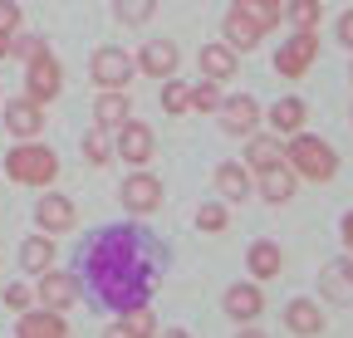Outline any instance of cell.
Here are the masks:
<instances>
[{
	"label": "cell",
	"instance_id": "cell-8",
	"mask_svg": "<svg viewBox=\"0 0 353 338\" xmlns=\"http://www.w3.org/2000/svg\"><path fill=\"white\" fill-rule=\"evenodd\" d=\"M216 113H221V128H226L231 138H250V133H255V123H260V103L245 98V94H241V98H221Z\"/></svg>",
	"mask_w": 353,
	"mask_h": 338
},
{
	"label": "cell",
	"instance_id": "cell-43",
	"mask_svg": "<svg viewBox=\"0 0 353 338\" xmlns=\"http://www.w3.org/2000/svg\"><path fill=\"white\" fill-rule=\"evenodd\" d=\"M162 338H187V333H182V328H167V333H162Z\"/></svg>",
	"mask_w": 353,
	"mask_h": 338
},
{
	"label": "cell",
	"instance_id": "cell-21",
	"mask_svg": "<svg viewBox=\"0 0 353 338\" xmlns=\"http://www.w3.org/2000/svg\"><path fill=\"white\" fill-rule=\"evenodd\" d=\"M236 69H241V54H236L231 45H201V74H206V78L221 83V78H231Z\"/></svg>",
	"mask_w": 353,
	"mask_h": 338
},
{
	"label": "cell",
	"instance_id": "cell-25",
	"mask_svg": "<svg viewBox=\"0 0 353 338\" xmlns=\"http://www.w3.org/2000/svg\"><path fill=\"white\" fill-rule=\"evenodd\" d=\"M118 314H123L118 324H123L132 338H152V333H157V319H152L148 304H128V309H118Z\"/></svg>",
	"mask_w": 353,
	"mask_h": 338
},
{
	"label": "cell",
	"instance_id": "cell-31",
	"mask_svg": "<svg viewBox=\"0 0 353 338\" xmlns=\"http://www.w3.org/2000/svg\"><path fill=\"white\" fill-rule=\"evenodd\" d=\"M236 10H241L245 20H255V25H260V34L280 25V10H270V6H265V0H236Z\"/></svg>",
	"mask_w": 353,
	"mask_h": 338
},
{
	"label": "cell",
	"instance_id": "cell-27",
	"mask_svg": "<svg viewBox=\"0 0 353 338\" xmlns=\"http://www.w3.org/2000/svg\"><path fill=\"white\" fill-rule=\"evenodd\" d=\"M245 162L255 167V172H265V167L285 162V152H280V138H250V152H245Z\"/></svg>",
	"mask_w": 353,
	"mask_h": 338
},
{
	"label": "cell",
	"instance_id": "cell-39",
	"mask_svg": "<svg viewBox=\"0 0 353 338\" xmlns=\"http://www.w3.org/2000/svg\"><path fill=\"white\" fill-rule=\"evenodd\" d=\"M343 245L353 250V211H348V216H343Z\"/></svg>",
	"mask_w": 353,
	"mask_h": 338
},
{
	"label": "cell",
	"instance_id": "cell-41",
	"mask_svg": "<svg viewBox=\"0 0 353 338\" xmlns=\"http://www.w3.org/2000/svg\"><path fill=\"white\" fill-rule=\"evenodd\" d=\"M0 59H10V34H0Z\"/></svg>",
	"mask_w": 353,
	"mask_h": 338
},
{
	"label": "cell",
	"instance_id": "cell-33",
	"mask_svg": "<svg viewBox=\"0 0 353 338\" xmlns=\"http://www.w3.org/2000/svg\"><path fill=\"white\" fill-rule=\"evenodd\" d=\"M192 108H196V113H216V108H221L216 78H206V83H192Z\"/></svg>",
	"mask_w": 353,
	"mask_h": 338
},
{
	"label": "cell",
	"instance_id": "cell-12",
	"mask_svg": "<svg viewBox=\"0 0 353 338\" xmlns=\"http://www.w3.org/2000/svg\"><path fill=\"white\" fill-rule=\"evenodd\" d=\"M148 78H172L176 64H182V54H176V45H167V39H152V45H143V54L132 59Z\"/></svg>",
	"mask_w": 353,
	"mask_h": 338
},
{
	"label": "cell",
	"instance_id": "cell-15",
	"mask_svg": "<svg viewBox=\"0 0 353 338\" xmlns=\"http://www.w3.org/2000/svg\"><path fill=\"white\" fill-rule=\"evenodd\" d=\"M260 309H265L260 284H231V289H226V314H231L236 324H255Z\"/></svg>",
	"mask_w": 353,
	"mask_h": 338
},
{
	"label": "cell",
	"instance_id": "cell-1",
	"mask_svg": "<svg viewBox=\"0 0 353 338\" xmlns=\"http://www.w3.org/2000/svg\"><path fill=\"white\" fill-rule=\"evenodd\" d=\"M83 270L94 279L99 299L108 309H128V304H143L152 294V275H157V250L143 231H103L83 255Z\"/></svg>",
	"mask_w": 353,
	"mask_h": 338
},
{
	"label": "cell",
	"instance_id": "cell-17",
	"mask_svg": "<svg viewBox=\"0 0 353 338\" xmlns=\"http://www.w3.org/2000/svg\"><path fill=\"white\" fill-rule=\"evenodd\" d=\"M260 196L270 201V206H285L294 196V172H290L285 162H275V167H265V172H260Z\"/></svg>",
	"mask_w": 353,
	"mask_h": 338
},
{
	"label": "cell",
	"instance_id": "cell-18",
	"mask_svg": "<svg viewBox=\"0 0 353 338\" xmlns=\"http://www.w3.org/2000/svg\"><path fill=\"white\" fill-rule=\"evenodd\" d=\"M132 113V98H128V89H103L99 94V103H94V118H99V128H118V123Z\"/></svg>",
	"mask_w": 353,
	"mask_h": 338
},
{
	"label": "cell",
	"instance_id": "cell-29",
	"mask_svg": "<svg viewBox=\"0 0 353 338\" xmlns=\"http://www.w3.org/2000/svg\"><path fill=\"white\" fill-rule=\"evenodd\" d=\"M152 10H157V0H113V15L123 25H148Z\"/></svg>",
	"mask_w": 353,
	"mask_h": 338
},
{
	"label": "cell",
	"instance_id": "cell-36",
	"mask_svg": "<svg viewBox=\"0 0 353 338\" xmlns=\"http://www.w3.org/2000/svg\"><path fill=\"white\" fill-rule=\"evenodd\" d=\"M20 30V6L15 0H0V34H15Z\"/></svg>",
	"mask_w": 353,
	"mask_h": 338
},
{
	"label": "cell",
	"instance_id": "cell-10",
	"mask_svg": "<svg viewBox=\"0 0 353 338\" xmlns=\"http://www.w3.org/2000/svg\"><path fill=\"white\" fill-rule=\"evenodd\" d=\"M123 206L138 211V216L157 211V206H162V182H157L152 172H132V177L123 182Z\"/></svg>",
	"mask_w": 353,
	"mask_h": 338
},
{
	"label": "cell",
	"instance_id": "cell-4",
	"mask_svg": "<svg viewBox=\"0 0 353 338\" xmlns=\"http://www.w3.org/2000/svg\"><path fill=\"white\" fill-rule=\"evenodd\" d=\"M25 64H30V69H25V98H30V103H50V98H59V83H64L59 59H54L50 50H34Z\"/></svg>",
	"mask_w": 353,
	"mask_h": 338
},
{
	"label": "cell",
	"instance_id": "cell-32",
	"mask_svg": "<svg viewBox=\"0 0 353 338\" xmlns=\"http://www.w3.org/2000/svg\"><path fill=\"white\" fill-rule=\"evenodd\" d=\"M83 152H88V162H94V167H103V162L113 157V147H108V128H94V133H88V138H83Z\"/></svg>",
	"mask_w": 353,
	"mask_h": 338
},
{
	"label": "cell",
	"instance_id": "cell-11",
	"mask_svg": "<svg viewBox=\"0 0 353 338\" xmlns=\"http://www.w3.org/2000/svg\"><path fill=\"white\" fill-rule=\"evenodd\" d=\"M34 221H39V231H44V235H54V231H74L79 211H74V201H69V196H39Z\"/></svg>",
	"mask_w": 353,
	"mask_h": 338
},
{
	"label": "cell",
	"instance_id": "cell-24",
	"mask_svg": "<svg viewBox=\"0 0 353 338\" xmlns=\"http://www.w3.org/2000/svg\"><path fill=\"white\" fill-rule=\"evenodd\" d=\"M216 187H221V196H226V201H245V196H250V177H245L241 162H221V167H216Z\"/></svg>",
	"mask_w": 353,
	"mask_h": 338
},
{
	"label": "cell",
	"instance_id": "cell-44",
	"mask_svg": "<svg viewBox=\"0 0 353 338\" xmlns=\"http://www.w3.org/2000/svg\"><path fill=\"white\" fill-rule=\"evenodd\" d=\"M265 6H270V10H280V6H285V0H265Z\"/></svg>",
	"mask_w": 353,
	"mask_h": 338
},
{
	"label": "cell",
	"instance_id": "cell-28",
	"mask_svg": "<svg viewBox=\"0 0 353 338\" xmlns=\"http://www.w3.org/2000/svg\"><path fill=\"white\" fill-rule=\"evenodd\" d=\"M294 30H319V0H285V10Z\"/></svg>",
	"mask_w": 353,
	"mask_h": 338
},
{
	"label": "cell",
	"instance_id": "cell-9",
	"mask_svg": "<svg viewBox=\"0 0 353 338\" xmlns=\"http://www.w3.org/2000/svg\"><path fill=\"white\" fill-rule=\"evenodd\" d=\"M34 299H39L44 309H69V304L79 299V279L64 275V270H44V279L34 284Z\"/></svg>",
	"mask_w": 353,
	"mask_h": 338
},
{
	"label": "cell",
	"instance_id": "cell-19",
	"mask_svg": "<svg viewBox=\"0 0 353 338\" xmlns=\"http://www.w3.org/2000/svg\"><path fill=\"white\" fill-rule=\"evenodd\" d=\"M6 128H10L15 138H34V133L44 128V113H39V103H30V98L6 103Z\"/></svg>",
	"mask_w": 353,
	"mask_h": 338
},
{
	"label": "cell",
	"instance_id": "cell-6",
	"mask_svg": "<svg viewBox=\"0 0 353 338\" xmlns=\"http://www.w3.org/2000/svg\"><path fill=\"white\" fill-rule=\"evenodd\" d=\"M88 74H94V83H99V89H128V83H132V74H138V64H132L123 50L103 45V50L94 54V64H88Z\"/></svg>",
	"mask_w": 353,
	"mask_h": 338
},
{
	"label": "cell",
	"instance_id": "cell-14",
	"mask_svg": "<svg viewBox=\"0 0 353 338\" xmlns=\"http://www.w3.org/2000/svg\"><path fill=\"white\" fill-rule=\"evenodd\" d=\"M20 338H64V319L59 309H20V324H15Z\"/></svg>",
	"mask_w": 353,
	"mask_h": 338
},
{
	"label": "cell",
	"instance_id": "cell-16",
	"mask_svg": "<svg viewBox=\"0 0 353 338\" xmlns=\"http://www.w3.org/2000/svg\"><path fill=\"white\" fill-rule=\"evenodd\" d=\"M245 265H250L255 279H275V275L285 270V250H280L275 240H255L250 255H245Z\"/></svg>",
	"mask_w": 353,
	"mask_h": 338
},
{
	"label": "cell",
	"instance_id": "cell-7",
	"mask_svg": "<svg viewBox=\"0 0 353 338\" xmlns=\"http://www.w3.org/2000/svg\"><path fill=\"white\" fill-rule=\"evenodd\" d=\"M113 133H118V157H123V162H132V167H143V162L152 157V147H157V138H152V128H148V123H132V118H123Z\"/></svg>",
	"mask_w": 353,
	"mask_h": 338
},
{
	"label": "cell",
	"instance_id": "cell-42",
	"mask_svg": "<svg viewBox=\"0 0 353 338\" xmlns=\"http://www.w3.org/2000/svg\"><path fill=\"white\" fill-rule=\"evenodd\" d=\"M236 338H265V333H260V328H241Z\"/></svg>",
	"mask_w": 353,
	"mask_h": 338
},
{
	"label": "cell",
	"instance_id": "cell-2",
	"mask_svg": "<svg viewBox=\"0 0 353 338\" xmlns=\"http://www.w3.org/2000/svg\"><path fill=\"white\" fill-rule=\"evenodd\" d=\"M6 177L20 182V187H50L59 177V157L50 147H39V142L25 138V147L6 152Z\"/></svg>",
	"mask_w": 353,
	"mask_h": 338
},
{
	"label": "cell",
	"instance_id": "cell-22",
	"mask_svg": "<svg viewBox=\"0 0 353 338\" xmlns=\"http://www.w3.org/2000/svg\"><path fill=\"white\" fill-rule=\"evenodd\" d=\"M226 45H231V50H241V54L260 45V25H255V20H245L236 6L226 10Z\"/></svg>",
	"mask_w": 353,
	"mask_h": 338
},
{
	"label": "cell",
	"instance_id": "cell-30",
	"mask_svg": "<svg viewBox=\"0 0 353 338\" xmlns=\"http://www.w3.org/2000/svg\"><path fill=\"white\" fill-rule=\"evenodd\" d=\"M162 108L176 118V113H187L192 108V83H182V78H167L162 83Z\"/></svg>",
	"mask_w": 353,
	"mask_h": 338
},
{
	"label": "cell",
	"instance_id": "cell-40",
	"mask_svg": "<svg viewBox=\"0 0 353 338\" xmlns=\"http://www.w3.org/2000/svg\"><path fill=\"white\" fill-rule=\"evenodd\" d=\"M103 338H132V333H128V328H123V324H113V328H108V333H103Z\"/></svg>",
	"mask_w": 353,
	"mask_h": 338
},
{
	"label": "cell",
	"instance_id": "cell-37",
	"mask_svg": "<svg viewBox=\"0 0 353 338\" xmlns=\"http://www.w3.org/2000/svg\"><path fill=\"white\" fill-rule=\"evenodd\" d=\"M34 50H44L39 39H10V54H20V59H30Z\"/></svg>",
	"mask_w": 353,
	"mask_h": 338
},
{
	"label": "cell",
	"instance_id": "cell-35",
	"mask_svg": "<svg viewBox=\"0 0 353 338\" xmlns=\"http://www.w3.org/2000/svg\"><path fill=\"white\" fill-rule=\"evenodd\" d=\"M6 304L10 309H30L34 304V289L30 284H6Z\"/></svg>",
	"mask_w": 353,
	"mask_h": 338
},
{
	"label": "cell",
	"instance_id": "cell-34",
	"mask_svg": "<svg viewBox=\"0 0 353 338\" xmlns=\"http://www.w3.org/2000/svg\"><path fill=\"white\" fill-rule=\"evenodd\" d=\"M226 221H231V216H226V206H201V211H196V226L211 231V235H216V231H226Z\"/></svg>",
	"mask_w": 353,
	"mask_h": 338
},
{
	"label": "cell",
	"instance_id": "cell-38",
	"mask_svg": "<svg viewBox=\"0 0 353 338\" xmlns=\"http://www.w3.org/2000/svg\"><path fill=\"white\" fill-rule=\"evenodd\" d=\"M339 39H343V50H353V10L339 20Z\"/></svg>",
	"mask_w": 353,
	"mask_h": 338
},
{
	"label": "cell",
	"instance_id": "cell-5",
	"mask_svg": "<svg viewBox=\"0 0 353 338\" xmlns=\"http://www.w3.org/2000/svg\"><path fill=\"white\" fill-rule=\"evenodd\" d=\"M314 59H319V30H294L285 45H280V54H275V69L285 78H299Z\"/></svg>",
	"mask_w": 353,
	"mask_h": 338
},
{
	"label": "cell",
	"instance_id": "cell-3",
	"mask_svg": "<svg viewBox=\"0 0 353 338\" xmlns=\"http://www.w3.org/2000/svg\"><path fill=\"white\" fill-rule=\"evenodd\" d=\"M285 167L294 177H309V182H334V172H339V157H334V147L329 142H319V138H294L290 147H285Z\"/></svg>",
	"mask_w": 353,
	"mask_h": 338
},
{
	"label": "cell",
	"instance_id": "cell-13",
	"mask_svg": "<svg viewBox=\"0 0 353 338\" xmlns=\"http://www.w3.org/2000/svg\"><path fill=\"white\" fill-rule=\"evenodd\" d=\"M319 294L329 304H353V260H334L319 270Z\"/></svg>",
	"mask_w": 353,
	"mask_h": 338
},
{
	"label": "cell",
	"instance_id": "cell-20",
	"mask_svg": "<svg viewBox=\"0 0 353 338\" xmlns=\"http://www.w3.org/2000/svg\"><path fill=\"white\" fill-rule=\"evenodd\" d=\"M285 328H290V333H299V338H314V333L324 328L319 304H314V299H294V304L285 309Z\"/></svg>",
	"mask_w": 353,
	"mask_h": 338
},
{
	"label": "cell",
	"instance_id": "cell-26",
	"mask_svg": "<svg viewBox=\"0 0 353 338\" xmlns=\"http://www.w3.org/2000/svg\"><path fill=\"white\" fill-rule=\"evenodd\" d=\"M270 123H275V133H299L304 128V103L299 98H280L270 108Z\"/></svg>",
	"mask_w": 353,
	"mask_h": 338
},
{
	"label": "cell",
	"instance_id": "cell-23",
	"mask_svg": "<svg viewBox=\"0 0 353 338\" xmlns=\"http://www.w3.org/2000/svg\"><path fill=\"white\" fill-rule=\"evenodd\" d=\"M20 265L30 270V275H44V270H50L54 265V245H50V235H30L25 245H20Z\"/></svg>",
	"mask_w": 353,
	"mask_h": 338
}]
</instances>
